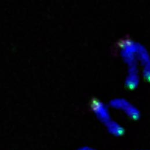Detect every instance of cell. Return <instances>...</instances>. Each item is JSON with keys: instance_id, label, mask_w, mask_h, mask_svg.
Here are the masks:
<instances>
[{"instance_id": "obj_4", "label": "cell", "mask_w": 150, "mask_h": 150, "mask_svg": "<svg viewBox=\"0 0 150 150\" xmlns=\"http://www.w3.org/2000/svg\"><path fill=\"white\" fill-rule=\"evenodd\" d=\"M87 150H97L94 149H92V148H91V147H87Z\"/></svg>"}, {"instance_id": "obj_3", "label": "cell", "mask_w": 150, "mask_h": 150, "mask_svg": "<svg viewBox=\"0 0 150 150\" xmlns=\"http://www.w3.org/2000/svg\"><path fill=\"white\" fill-rule=\"evenodd\" d=\"M105 126L110 133L115 136H120L124 132L123 128L113 121H110Z\"/></svg>"}, {"instance_id": "obj_1", "label": "cell", "mask_w": 150, "mask_h": 150, "mask_svg": "<svg viewBox=\"0 0 150 150\" xmlns=\"http://www.w3.org/2000/svg\"><path fill=\"white\" fill-rule=\"evenodd\" d=\"M91 107L95 112L98 119L104 125L107 124L110 121V116L105 106L96 98H92L91 101Z\"/></svg>"}, {"instance_id": "obj_2", "label": "cell", "mask_w": 150, "mask_h": 150, "mask_svg": "<svg viewBox=\"0 0 150 150\" xmlns=\"http://www.w3.org/2000/svg\"><path fill=\"white\" fill-rule=\"evenodd\" d=\"M110 105L115 108L124 111L125 112L132 118H136L139 113L137 109L129 102L124 99H115L110 102Z\"/></svg>"}]
</instances>
